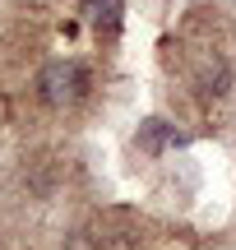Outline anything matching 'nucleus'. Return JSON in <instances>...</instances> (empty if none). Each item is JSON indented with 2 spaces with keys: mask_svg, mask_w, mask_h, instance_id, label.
<instances>
[{
  "mask_svg": "<svg viewBox=\"0 0 236 250\" xmlns=\"http://www.w3.org/2000/svg\"><path fill=\"white\" fill-rule=\"evenodd\" d=\"M83 14H88L93 23L116 28V23H120V14H125V0H83Z\"/></svg>",
  "mask_w": 236,
  "mask_h": 250,
  "instance_id": "nucleus-3",
  "label": "nucleus"
},
{
  "mask_svg": "<svg viewBox=\"0 0 236 250\" xmlns=\"http://www.w3.org/2000/svg\"><path fill=\"white\" fill-rule=\"evenodd\" d=\"M88 88V74H83L79 61H51L42 74H37V93H42L46 107H74Z\"/></svg>",
  "mask_w": 236,
  "mask_h": 250,
  "instance_id": "nucleus-1",
  "label": "nucleus"
},
{
  "mask_svg": "<svg viewBox=\"0 0 236 250\" xmlns=\"http://www.w3.org/2000/svg\"><path fill=\"white\" fill-rule=\"evenodd\" d=\"M139 144H144V153H162L167 144H172V148H181L185 139H181V134H176L167 121H157V116H153V121L139 125Z\"/></svg>",
  "mask_w": 236,
  "mask_h": 250,
  "instance_id": "nucleus-2",
  "label": "nucleus"
}]
</instances>
